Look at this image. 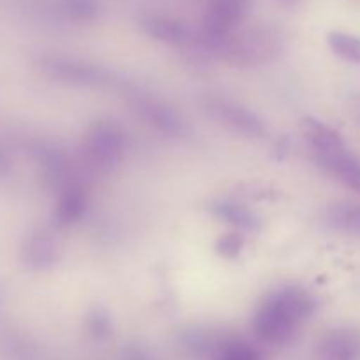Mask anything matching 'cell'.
Instances as JSON below:
<instances>
[{
    "mask_svg": "<svg viewBox=\"0 0 360 360\" xmlns=\"http://www.w3.org/2000/svg\"><path fill=\"white\" fill-rule=\"evenodd\" d=\"M323 220L334 231L360 234V206H355V204L330 206L323 214Z\"/></svg>",
    "mask_w": 360,
    "mask_h": 360,
    "instance_id": "obj_13",
    "label": "cell"
},
{
    "mask_svg": "<svg viewBox=\"0 0 360 360\" xmlns=\"http://www.w3.org/2000/svg\"><path fill=\"white\" fill-rule=\"evenodd\" d=\"M243 246H245L243 236L239 232H231V234H225L218 239L214 250L224 259H236L243 252Z\"/></svg>",
    "mask_w": 360,
    "mask_h": 360,
    "instance_id": "obj_19",
    "label": "cell"
},
{
    "mask_svg": "<svg viewBox=\"0 0 360 360\" xmlns=\"http://www.w3.org/2000/svg\"><path fill=\"white\" fill-rule=\"evenodd\" d=\"M320 360H360V330L336 327L320 340Z\"/></svg>",
    "mask_w": 360,
    "mask_h": 360,
    "instance_id": "obj_9",
    "label": "cell"
},
{
    "mask_svg": "<svg viewBox=\"0 0 360 360\" xmlns=\"http://www.w3.org/2000/svg\"><path fill=\"white\" fill-rule=\"evenodd\" d=\"M141 28L148 37L172 46H185L193 42V34L183 21L165 14H148L141 18Z\"/></svg>",
    "mask_w": 360,
    "mask_h": 360,
    "instance_id": "obj_10",
    "label": "cell"
},
{
    "mask_svg": "<svg viewBox=\"0 0 360 360\" xmlns=\"http://www.w3.org/2000/svg\"><path fill=\"white\" fill-rule=\"evenodd\" d=\"M83 155L88 167L97 174L115 171L125 155V134L118 123L111 120L91 123L83 137Z\"/></svg>",
    "mask_w": 360,
    "mask_h": 360,
    "instance_id": "obj_3",
    "label": "cell"
},
{
    "mask_svg": "<svg viewBox=\"0 0 360 360\" xmlns=\"http://www.w3.org/2000/svg\"><path fill=\"white\" fill-rule=\"evenodd\" d=\"M285 51H287V37L283 32L280 28L260 25L243 30L236 28L218 42L213 56L232 67L253 69L276 62Z\"/></svg>",
    "mask_w": 360,
    "mask_h": 360,
    "instance_id": "obj_2",
    "label": "cell"
},
{
    "mask_svg": "<svg viewBox=\"0 0 360 360\" xmlns=\"http://www.w3.org/2000/svg\"><path fill=\"white\" fill-rule=\"evenodd\" d=\"M316 164L336 181L352 192L360 193V155L352 151L347 143H340L327 150L315 151Z\"/></svg>",
    "mask_w": 360,
    "mask_h": 360,
    "instance_id": "obj_8",
    "label": "cell"
},
{
    "mask_svg": "<svg viewBox=\"0 0 360 360\" xmlns=\"http://www.w3.org/2000/svg\"><path fill=\"white\" fill-rule=\"evenodd\" d=\"M248 9V0H210L202 27L195 42L204 53L213 56L214 48L231 32L239 28Z\"/></svg>",
    "mask_w": 360,
    "mask_h": 360,
    "instance_id": "obj_4",
    "label": "cell"
},
{
    "mask_svg": "<svg viewBox=\"0 0 360 360\" xmlns=\"http://www.w3.org/2000/svg\"><path fill=\"white\" fill-rule=\"evenodd\" d=\"M316 299L299 285H285L264 295L253 315V330L267 345H285L316 311Z\"/></svg>",
    "mask_w": 360,
    "mask_h": 360,
    "instance_id": "obj_1",
    "label": "cell"
},
{
    "mask_svg": "<svg viewBox=\"0 0 360 360\" xmlns=\"http://www.w3.org/2000/svg\"><path fill=\"white\" fill-rule=\"evenodd\" d=\"M204 108L218 123L227 127L234 134L248 137V139H264L267 136L266 123L241 102L211 95L204 101Z\"/></svg>",
    "mask_w": 360,
    "mask_h": 360,
    "instance_id": "obj_6",
    "label": "cell"
},
{
    "mask_svg": "<svg viewBox=\"0 0 360 360\" xmlns=\"http://www.w3.org/2000/svg\"><path fill=\"white\" fill-rule=\"evenodd\" d=\"M84 326H86V333L97 341L108 340V338L112 334L111 316L101 308H95L88 313Z\"/></svg>",
    "mask_w": 360,
    "mask_h": 360,
    "instance_id": "obj_18",
    "label": "cell"
},
{
    "mask_svg": "<svg viewBox=\"0 0 360 360\" xmlns=\"http://www.w3.org/2000/svg\"><path fill=\"white\" fill-rule=\"evenodd\" d=\"M28 253H30V260L37 267L53 266L58 259V246L48 236H41L32 241Z\"/></svg>",
    "mask_w": 360,
    "mask_h": 360,
    "instance_id": "obj_16",
    "label": "cell"
},
{
    "mask_svg": "<svg viewBox=\"0 0 360 360\" xmlns=\"http://www.w3.org/2000/svg\"><path fill=\"white\" fill-rule=\"evenodd\" d=\"M213 360H260V354L246 341L227 338L218 348Z\"/></svg>",
    "mask_w": 360,
    "mask_h": 360,
    "instance_id": "obj_15",
    "label": "cell"
},
{
    "mask_svg": "<svg viewBox=\"0 0 360 360\" xmlns=\"http://www.w3.org/2000/svg\"><path fill=\"white\" fill-rule=\"evenodd\" d=\"M123 360H153L151 359L150 352L144 350L141 345H130L123 352Z\"/></svg>",
    "mask_w": 360,
    "mask_h": 360,
    "instance_id": "obj_20",
    "label": "cell"
},
{
    "mask_svg": "<svg viewBox=\"0 0 360 360\" xmlns=\"http://www.w3.org/2000/svg\"><path fill=\"white\" fill-rule=\"evenodd\" d=\"M134 111L139 115L146 125L155 129L157 132L169 137H183L186 134V123L174 108L164 102L155 95H144L136 91L130 97Z\"/></svg>",
    "mask_w": 360,
    "mask_h": 360,
    "instance_id": "obj_7",
    "label": "cell"
},
{
    "mask_svg": "<svg viewBox=\"0 0 360 360\" xmlns=\"http://www.w3.org/2000/svg\"><path fill=\"white\" fill-rule=\"evenodd\" d=\"M327 44L338 58L360 65V37L348 32L334 30L327 35Z\"/></svg>",
    "mask_w": 360,
    "mask_h": 360,
    "instance_id": "obj_14",
    "label": "cell"
},
{
    "mask_svg": "<svg viewBox=\"0 0 360 360\" xmlns=\"http://www.w3.org/2000/svg\"><path fill=\"white\" fill-rule=\"evenodd\" d=\"M86 192L79 183H67L56 204L55 220L60 227H69L81 220L86 211Z\"/></svg>",
    "mask_w": 360,
    "mask_h": 360,
    "instance_id": "obj_11",
    "label": "cell"
},
{
    "mask_svg": "<svg viewBox=\"0 0 360 360\" xmlns=\"http://www.w3.org/2000/svg\"><path fill=\"white\" fill-rule=\"evenodd\" d=\"M63 11L70 20L77 23H88L98 16V0H63Z\"/></svg>",
    "mask_w": 360,
    "mask_h": 360,
    "instance_id": "obj_17",
    "label": "cell"
},
{
    "mask_svg": "<svg viewBox=\"0 0 360 360\" xmlns=\"http://www.w3.org/2000/svg\"><path fill=\"white\" fill-rule=\"evenodd\" d=\"M213 214L218 220L225 221V224L232 225L238 231H246L253 232L259 231L260 220L255 213L248 210L246 206L238 202H232V200H220L213 206Z\"/></svg>",
    "mask_w": 360,
    "mask_h": 360,
    "instance_id": "obj_12",
    "label": "cell"
},
{
    "mask_svg": "<svg viewBox=\"0 0 360 360\" xmlns=\"http://www.w3.org/2000/svg\"><path fill=\"white\" fill-rule=\"evenodd\" d=\"M44 69L53 79L76 88H105L116 83L111 70L79 58L53 56L46 60Z\"/></svg>",
    "mask_w": 360,
    "mask_h": 360,
    "instance_id": "obj_5",
    "label": "cell"
}]
</instances>
